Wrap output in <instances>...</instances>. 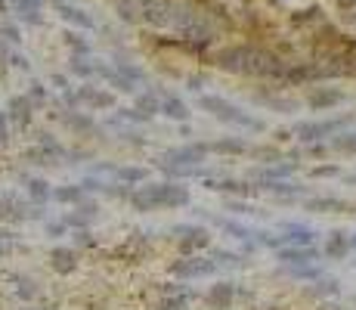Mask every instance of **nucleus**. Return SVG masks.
I'll use <instances>...</instances> for the list:
<instances>
[{"mask_svg": "<svg viewBox=\"0 0 356 310\" xmlns=\"http://www.w3.org/2000/svg\"><path fill=\"white\" fill-rule=\"evenodd\" d=\"M131 205L140 211H152V208H186L189 205V192L177 183H149L133 189Z\"/></svg>", "mask_w": 356, "mask_h": 310, "instance_id": "f257e3e1", "label": "nucleus"}, {"mask_svg": "<svg viewBox=\"0 0 356 310\" xmlns=\"http://www.w3.org/2000/svg\"><path fill=\"white\" fill-rule=\"evenodd\" d=\"M199 105H201L205 112H211L217 121L236 124V127H245V130H263V121H257V118L245 115L238 105H232L230 99H223V96H201Z\"/></svg>", "mask_w": 356, "mask_h": 310, "instance_id": "f03ea898", "label": "nucleus"}, {"mask_svg": "<svg viewBox=\"0 0 356 310\" xmlns=\"http://www.w3.org/2000/svg\"><path fill=\"white\" fill-rule=\"evenodd\" d=\"M211 152L208 143H186V146H174L158 158V167L162 165H170V167H189V165H201L205 155Z\"/></svg>", "mask_w": 356, "mask_h": 310, "instance_id": "7ed1b4c3", "label": "nucleus"}, {"mask_svg": "<svg viewBox=\"0 0 356 310\" xmlns=\"http://www.w3.org/2000/svg\"><path fill=\"white\" fill-rule=\"evenodd\" d=\"M347 121H350V118H331V121H300L298 127H294V134H298V140H304V143H316V140H322V136L337 134V130H341Z\"/></svg>", "mask_w": 356, "mask_h": 310, "instance_id": "20e7f679", "label": "nucleus"}, {"mask_svg": "<svg viewBox=\"0 0 356 310\" xmlns=\"http://www.w3.org/2000/svg\"><path fill=\"white\" fill-rule=\"evenodd\" d=\"M217 270V260H208V258H183L174 264V276L180 279H195V276H211Z\"/></svg>", "mask_w": 356, "mask_h": 310, "instance_id": "39448f33", "label": "nucleus"}, {"mask_svg": "<svg viewBox=\"0 0 356 310\" xmlns=\"http://www.w3.org/2000/svg\"><path fill=\"white\" fill-rule=\"evenodd\" d=\"M174 236H180V248L186 254L195 251V248H208V245H211V236H208V229L192 227V223H177Z\"/></svg>", "mask_w": 356, "mask_h": 310, "instance_id": "423d86ee", "label": "nucleus"}, {"mask_svg": "<svg viewBox=\"0 0 356 310\" xmlns=\"http://www.w3.org/2000/svg\"><path fill=\"white\" fill-rule=\"evenodd\" d=\"M276 258L288 267H300V264H313L319 258V248L316 245H282L276 248Z\"/></svg>", "mask_w": 356, "mask_h": 310, "instance_id": "0eeeda50", "label": "nucleus"}, {"mask_svg": "<svg viewBox=\"0 0 356 310\" xmlns=\"http://www.w3.org/2000/svg\"><path fill=\"white\" fill-rule=\"evenodd\" d=\"M7 115L16 127L25 130L28 124H32V115H34V99L32 96H13L7 105Z\"/></svg>", "mask_w": 356, "mask_h": 310, "instance_id": "6e6552de", "label": "nucleus"}, {"mask_svg": "<svg viewBox=\"0 0 356 310\" xmlns=\"http://www.w3.org/2000/svg\"><path fill=\"white\" fill-rule=\"evenodd\" d=\"M96 214H100V208H96L93 202H81L78 205V211H69L63 220L69 223V227H75V229H87V223H93Z\"/></svg>", "mask_w": 356, "mask_h": 310, "instance_id": "1a4fd4ad", "label": "nucleus"}, {"mask_svg": "<svg viewBox=\"0 0 356 310\" xmlns=\"http://www.w3.org/2000/svg\"><path fill=\"white\" fill-rule=\"evenodd\" d=\"M78 96H81V103H90L93 109H112L115 105V96L109 90H100V87H81L78 90Z\"/></svg>", "mask_w": 356, "mask_h": 310, "instance_id": "9d476101", "label": "nucleus"}, {"mask_svg": "<svg viewBox=\"0 0 356 310\" xmlns=\"http://www.w3.org/2000/svg\"><path fill=\"white\" fill-rule=\"evenodd\" d=\"M214 223H217L220 229H226L230 236H236V239H242L248 248H254V236H257V229H248L245 223H236V220H226V217H211Z\"/></svg>", "mask_w": 356, "mask_h": 310, "instance_id": "9b49d317", "label": "nucleus"}, {"mask_svg": "<svg viewBox=\"0 0 356 310\" xmlns=\"http://www.w3.org/2000/svg\"><path fill=\"white\" fill-rule=\"evenodd\" d=\"M282 233H285L288 245H313V239H316V233L304 223H282Z\"/></svg>", "mask_w": 356, "mask_h": 310, "instance_id": "f8f14e48", "label": "nucleus"}, {"mask_svg": "<svg viewBox=\"0 0 356 310\" xmlns=\"http://www.w3.org/2000/svg\"><path fill=\"white\" fill-rule=\"evenodd\" d=\"M50 267L65 276V273H71L78 267V254L71 251V248H63V245L53 248V251H50Z\"/></svg>", "mask_w": 356, "mask_h": 310, "instance_id": "ddd939ff", "label": "nucleus"}, {"mask_svg": "<svg viewBox=\"0 0 356 310\" xmlns=\"http://www.w3.org/2000/svg\"><path fill=\"white\" fill-rule=\"evenodd\" d=\"M208 189L214 192H238V196H257L260 186H251V183H236V180H208Z\"/></svg>", "mask_w": 356, "mask_h": 310, "instance_id": "4468645a", "label": "nucleus"}, {"mask_svg": "<svg viewBox=\"0 0 356 310\" xmlns=\"http://www.w3.org/2000/svg\"><path fill=\"white\" fill-rule=\"evenodd\" d=\"M162 112L168 118H174V121H186L189 118V105L180 96H174V93H164L162 96Z\"/></svg>", "mask_w": 356, "mask_h": 310, "instance_id": "2eb2a0df", "label": "nucleus"}, {"mask_svg": "<svg viewBox=\"0 0 356 310\" xmlns=\"http://www.w3.org/2000/svg\"><path fill=\"white\" fill-rule=\"evenodd\" d=\"M59 6V16L65 19V22H71V25H78V28H93V19L87 16L84 10H78V6H71V3H56Z\"/></svg>", "mask_w": 356, "mask_h": 310, "instance_id": "dca6fc26", "label": "nucleus"}, {"mask_svg": "<svg viewBox=\"0 0 356 310\" xmlns=\"http://www.w3.org/2000/svg\"><path fill=\"white\" fill-rule=\"evenodd\" d=\"M232 295H236V289H232V282H217L211 291H208V298H211V304L214 307H220V310H226L232 304Z\"/></svg>", "mask_w": 356, "mask_h": 310, "instance_id": "f3484780", "label": "nucleus"}, {"mask_svg": "<svg viewBox=\"0 0 356 310\" xmlns=\"http://www.w3.org/2000/svg\"><path fill=\"white\" fill-rule=\"evenodd\" d=\"M84 186L78 183V186H59V189H53V198L56 202H63V205H81L84 202Z\"/></svg>", "mask_w": 356, "mask_h": 310, "instance_id": "a211bd4d", "label": "nucleus"}, {"mask_svg": "<svg viewBox=\"0 0 356 310\" xmlns=\"http://www.w3.org/2000/svg\"><path fill=\"white\" fill-rule=\"evenodd\" d=\"M137 112L146 118V121H149L152 115L162 112V103L155 99V93H152V90H146V93H140V96H137Z\"/></svg>", "mask_w": 356, "mask_h": 310, "instance_id": "6ab92c4d", "label": "nucleus"}, {"mask_svg": "<svg viewBox=\"0 0 356 310\" xmlns=\"http://www.w3.org/2000/svg\"><path fill=\"white\" fill-rule=\"evenodd\" d=\"M63 121H65V124H71V127H75V130H87V134H93V130H100V127H96V124H93V118L81 115V112H75V109H69V112H65V115H63Z\"/></svg>", "mask_w": 356, "mask_h": 310, "instance_id": "aec40b11", "label": "nucleus"}, {"mask_svg": "<svg viewBox=\"0 0 356 310\" xmlns=\"http://www.w3.org/2000/svg\"><path fill=\"white\" fill-rule=\"evenodd\" d=\"M211 149H214V152H226V155H242L245 149H248V143L238 140V136H226V140L211 143Z\"/></svg>", "mask_w": 356, "mask_h": 310, "instance_id": "412c9836", "label": "nucleus"}, {"mask_svg": "<svg viewBox=\"0 0 356 310\" xmlns=\"http://www.w3.org/2000/svg\"><path fill=\"white\" fill-rule=\"evenodd\" d=\"M341 99H344V93H337V90H319L310 96V105L313 109H329V105L341 103Z\"/></svg>", "mask_w": 356, "mask_h": 310, "instance_id": "4be33fe9", "label": "nucleus"}, {"mask_svg": "<svg viewBox=\"0 0 356 310\" xmlns=\"http://www.w3.org/2000/svg\"><path fill=\"white\" fill-rule=\"evenodd\" d=\"M347 248H350L347 236H344V233H331L329 245H325V254H329V258H344V254H347Z\"/></svg>", "mask_w": 356, "mask_h": 310, "instance_id": "5701e85b", "label": "nucleus"}, {"mask_svg": "<svg viewBox=\"0 0 356 310\" xmlns=\"http://www.w3.org/2000/svg\"><path fill=\"white\" fill-rule=\"evenodd\" d=\"M28 196H32V202H47V198L53 196V189H50V183L47 180H28Z\"/></svg>", "mask_w": 356, "mask_h": 310, "instance_id": "b1692460", "label": "nucleus"}, {"mask_svg": "<svg viewBox=\"0 0 356 310\" xmlns=\"http://www.w3.org/2000/svg\"><path fill=\"white\" fill-rule=\"evenodd\" d=\"M38 146H44L47 155H50L53 161H59V158H65V155H69L56 140H53V134H38Z\"/></svg>", "mask_w": 356, "mask_h": 310, "instance_id": "393cba45", "label": "nucleus"}, {"mask_svg": "<svg viewBox=\"0 0 356 310\" xmlns=\"http://www.w3.org/2000/svg\"><path fill=\"white\" fill-rule=\"evenodd\" d=\"M115 177L121 180V183H143L146 180V171L143 167H115Z\"/></svg>", "mask_w": 356, "mask_h": 310, "instance_id": "a878e982", "label": "nucleus"}, {"mask_svg": "<svg viewBox=\"0 0 356 310\" xmlns=\"http://www.w3.org/2000/svg\"><path fill=\"white\" fill-rule=\"evenodd\" d=\"M307 208H310V211H344L347 205H344L341 198H310Z\"/></svg>", "mask_w": 356, "mask_h": 310, "instance_id": "bb28decb", "label": "nucleus"}, {"mask_svg": "<svg viewBox=\"0 0 356 310\" xmlns=\"http://www.w3.org/2000/svg\"><path fill=\"white\" fill-rule=\"evenodd\" d=\"M298 165H276V167H260L257 171V177L260 180H279V177H288V174L294 171Z\"/></svg>", "mask_w": 356, "mask_h": 310, "instance_id": "cd10ccee", "label": "nucleus"}, {"mask_svg": "<svg viewBox=\"0 0 356 310\" xmlns=\"http://www.w3.org/2000/svg\"><path fill=\"white\" fill-rule=\"evenodd\" d=\"M115 68H118V72L124 74V78H131L133 84H140V81H146V72H143V68L131 65V62H124V59H118V62H115Z\"/></svg>", "mask_w": 356, "mask_h": 310, "instance_id": "c85d7f7f", "label": "nucleus"}, {"mask_svg": "<svg viewBox=\"0 0 356 310\" xmlns=\"http://www.w3.org/2000/svg\"><path fill=\"white\" fill-rule=\"evenodd\" d=\"M69 68H71L75 74H81V78H93V74H96V59L87 62V59H81V56H75Z\"/></svg>", "mask_w": 356, "mask_h": 310, "instance_id": "c756f323", "label": "nucleus"}, {"mask_svg": "<svg viewBox=\"0 0 356 310\" xmlns=\"http://www.w3.org/2000/svg\"><path fill=\"white\" fill-rule=\"evenodd\" d=\"M294 279H322V267H310V264H300V267H288Z\"/></svg>", "mask_w": 356, "mask_h": 310, "instance_id": "7c9ffc66", "label": "nucleus"}, {"mask_svg": "<svg viewBox=\"0 0 356 310\" xmlns=\"http://www.w3.org/2000/svg\"><path fill=\"white\" fill-rule=\"evenodd\" d=\"M65 43H69V47L75 50L78 56H87V53H90V43L84 41V37L78 34V31H65Z\"/></svg>", "mask_w": 356, "mask_h": 310, "instance_id": "2f4dec72", "label": "nucleus"}, {"mask_svg": "<svg viewBox=\"0 0 356 310\" xmlns=\"http://www.w3.org/2000/svg\"><path fill=\"white\" fill-rule=\"evenodd\" d=\"M331 146L341 149V152H356V134H341L331 140Z\"/></svg>", "mask_w": 356, "mask_h": 310, "instance_id": "473e14b6", "label": "nucleus"}, {"mask_svg": "<svg viewBox=\"0 0 356 310\" xmlns=\"http://www.w3.org/2000/svg\"><path fill=\"white\" fill-rule=\"evenodd\" d=\"M214 260H217V264H223V267H242V258H238V254H232V251H223V248H217V251H214Z\"/></svg>", "mask_w": 356, "mask_h": 310, "instance_id": "72a5a7b5", "label": "nucleus"}, {"mask_svg": "<svg viewBox=\"0 0 356 310\" xmlns=\"http://www.w3.org/2000/svg\"><path fill=\"white\" fill-rule=\"evenodd\" d=\"M192 295H195V291H192ZM192 295H189V289H186V291H180V295H177V298H170V301H164V304H162V310H183V307H186V304H189V298H192Z\"/></svg>", "mask_w": 356, "mask_h": 310, "instance_id": "f704fd0d", "label": "nucleus"}, {"mask_svg": "<svg viewBox=\"0 0 356 310\" xmlns=\"http://www.w3.org/2000/svg\"><path fill=\"white\" fill-rule=\"evenodd\" d=\"M313 295H316V298H322V295H337V282H335V279H319V285H316V289H313Z\"/></svg>", "mask_w": 356, "mask_h": 310, "instance_id": "c9c22d12", "label": "nucleus"}, {"mask_svg": "<svg viewBox=\"0 0 356 310\" xmlns=\"http://www.w3.org/2000/svg\"><path fill=\"white\" fill-rule=\"evenodd\" d=\"M28 96L34 99V105H41V103H47V96H50V93H47V87L41 84V81H32V90H28Z\"/></svg>", "mask_w": 356, "mask_h": 310, "instance_id": "e433bc0d", "label": "nucleus"}, {"mask_svg": "<svg viewBox=\"0 0 356 310\" xmlns=\"http://www.w3.org/2000/svg\"><path fill=\"white\" fill-rule=\"evenodd\" d=\"M81 186H84L87 192H106V189H109V183H102L100 177H84Z\"/></svg>", "mask_w": 356, "mask_h": 310, "instance_id": "4c0bfd02", "label": "nucleus"}, {"mask_svg": "<svg viewBox=\"0 0 356 310\" xmlns=\"http://www.w3.org/2000/svg\"><path fill=\"white\" fill-rule=\"evenodd\" d=\"M13 245H16V236L10 229H0V254H10Z\"/></svg>", "mask_w": 356, "mask_h": 310, "instance_id": "58836bf2", "label": "nucleus"}, {"mask_svg": "<svg viewBox=\"0 0 356 310\" xmlns=\"http://www.w3.org/2000/svg\"><path fill=\"white\" fill-rule=\"evenodd\" d=\"M10 115L7 112H0V146H7V140H10Z\"/></svg>", "mask_w": 356, "mask_h": 310, "instance_id": "ea45409f", "label": "nucleus"}, {"mask_svg": "<svg viewBox=\"0 0 356 310\" xmlns=\"http://www.w3.org/2000/svg\"><path fill=\"white\" fill-rule=\"evenodd\" d=\"M10 65L19 68V72H28V68H32V65H28V59L19 53V50H13V53H10Z\"/></svg>", "mask_w": 356, "mask_h": 310, "instance_id": "a19ab883", "label": "nucleus"}, {"mask_svg": "<svg viewBox=\"0 0 356 310\" xmlns=\"http://www.w3.org/2000/svg\"><path fill=\"white\" fill-rule=\"evenodd\" d=\"M0 34L7 37V41H10V43H19V28H16V25L3 22V25H0Z\"/></svg>", "mask_w": 356, "mask_h": 310, "instance_id": "79ce46f5", "label": "nucleus"}, {"mask_svg": "<svg viewBox=\"0 0 356 310\" xmlns=\"http://www.w3.org/2000/svg\"><path fill=\"white\" fill-rule=\"evenodd\" d=\"M226 208L236 211V214H257V208H251L248 202H226Z\"/></svg>", "mask_w": 356, "mask_h": 310, "instance_id": "37998d69", "label": "nucleus"}, {"mask_svg": "<svg viewBox=\"0 0 356 310\" xmlns=\"http://www.w3.org/2000/svg\"><path fill=\"white\" fill-rule=\"evenodd\" d=\"M19 285H22V298H34V295H38V289H34L32 279H19Z\"/></svg>", "mask_w": 356, "mask_h": 310, "instance_id": "c03bdc74", "label": "nucleus"}, {"mask_svg": "<svg viewBox=\"0 0 356 310\" xmlns=\"http://www.w3.org/2000/svg\"><path fill=\"white\" fill-rule=\"evenodd\" d=\"M75 242H78V245H93V242H96V239H93V236H90V233H87V229H78Z\"/></svg>", "mask_w": 356, "mask_h": 310, "instance_id": "a18cd8bd", "label": "nucleus"}, {"mask_svg": "<svg viewBox=\"0 0 356 310\" xmlns=\"http://www.w3.org/2000/svg\"><path fill=\"white\" fill-rule=\"evenodd\" d=\"M65 229H69V223H47V233H50V236H63L65 233Z\"/></svg>", "mask_w": 356, "mask_h": 310, "instance_id": "49530a36", "label": "nucleus"}, {"mask_svg": "<svg viewBox=\"0 0 356 310\" xmlns=\"http://www.w3.org/2000/svg\"><path fill=\"white\" fill-rule=\"evenodd\" d=\"M316 177H331V174H337V167H316Z\"/></svg>", "mask_w": 356, "mask_h": 310, "instance_id": "de8ad7c7", "label": "nucleus"}, {"mask_svg": "<svg viewBox=\"0 0 356 310\" xmlns=\"http://www.w3.org/2000/svg\"><path fill=\"white\" fill-rule=\"evenodd\" d=\"M53 84H56V87H63V90H69V81H65L63 74H53Z\"/></svg>", "mask_w": 356, "mask_h": 310, "instance_id": "09e8293b", "label": "nucleus"}, {"mask_svg": "<svg viewBox=\"0 0 356 310\" xmlns=\"http://www.w3.org/2000/svg\"><path fill=\"white\" fill-rule=\"evenodd\" d=\"M201 84H205L201 78H189V90H201Z\"/></svg>", "mask_w": 356, "mask_h": 310, "instance_id": "8fccbe9b", "label": "nucleus"}, {"mask_svg": "<svg viewBox=\"0 0 356 310\" xmlns=\"http://www.w3.org/2000/svg\"><path fill=\"white\" fill-rule=\"evenodd\" d=\"M0 16H10V0H0Z\"/></svg>", "mask_w": 356, "mask_h": 310, "instance_id": "3c124183", "label": "nucleus"}, {"mask_svg": "<svg viewBox=\"0 0 356 310\" xmlns=\"http://www.w3.org/2000/svg\"><path fill=\"white\" fill-rule=\"evenodd\" d=\"M347 180H350V183H356V174H350V177H347Z\"/></svg>", "mask_w": 356, "mask_h": 310, "instance_id": "603ef678", "label": "nucleus"}, {"mask_svg": "<svg viewBox=\"0 0 356 310\" xmlns=\"http://www.w3.org/2000/svg\"><path fill=\"white\" fill-rule=\"evenodd\" d=\"M350 245H353V248H356V236H353V239H350Z\"/></svg>", "mask_w": 356, "mask_h": 310, "instance_id": "864d4df0", "label": "nucleus"}]
</instances>
